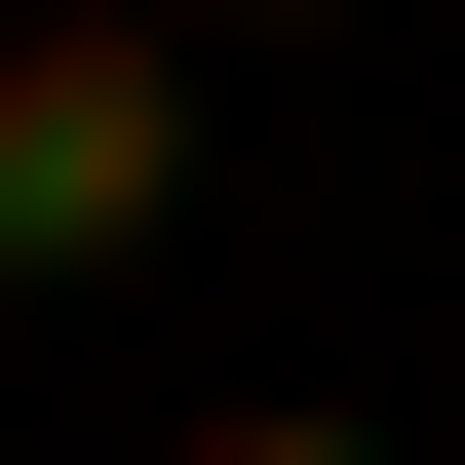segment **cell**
<instances>
[{"label": "cell", "instance_id": "cell-1", "mask_svg": "<svg viewBox=\"0 0 465 465\" xmlns=\"http://www.w3.org/2000/svg\"><path fill=\"white\" fill-rule=\"evenodd\" d=\"M194 232V0H39L0 39V272H155Z\"/></svg>", "mask_w": 465, "mask_h": 465}, {"label": "cell", "instance_id": "cell-2", "mask_svg": "<svg viewBox=\"0 0 465 465\" xmlns=\"http://www.w3.org/2000/svg\"><path fill=\"white\" fill-rule=\"evenodd\" d=\"M155 465H388V427H311V388H232V427H155Z\"/></svg>", "mask_w": 465, "mask_h": 465}, {"label": "cell", "instance_id": "cell-3", "mask_svg": "<svg viewBox=\"0 0 465 465\" xmlns=\"http://www.w3.org/2000/svg\"><path fill=\"white\" fill-rule=\"evenodd\" d=\"M194 39H272V0H194Z\"/></svg>", "mask_w": 465, "mask_h": 465}]
</instances>
